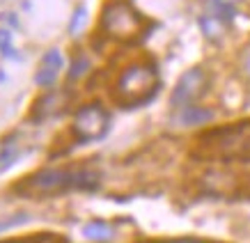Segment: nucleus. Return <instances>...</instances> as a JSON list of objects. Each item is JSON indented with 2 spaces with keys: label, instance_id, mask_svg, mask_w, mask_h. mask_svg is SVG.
<instances>
[{
  "label": "nucleus",
  "instance_id": "nucleus-1",
  "mask_svg": "<svg viewBox=\"0 0 250 243\" xmlns=\"http://www.w3.org/2000/svg\"><path fill=\"white\" fill-rule=\"evenodd\" d=\"M99 186V175L92 170H44L28 177L16 186L25 198H44L67 190H94Z\"/></svg>",
  "mask_w": 250,
  "mask_h": 243
},
{
  "label": "nucleus",
  "instance_id": "nucleus-2",
  "mask_svg": "<svg viewBox=\"0 0 250 243\" xmlns=\"http://www.w3.org/2000/svg\"><path fill=\"white\" fill-rule=\"evenodd\" d=\"M195 154L216 161L246 159L250 154V122H239L202 136Z\"/></svg>",
  "mask_w": 250,
  "mask_h": 243
},
{
  "label": "nucleus",
  "instance_id": "nucleus-3",
  "mask_svg": "<svg viewBox=\"0 0 250 243\" xmlns=\"http://www.w3.org/2000/svg\"><path fill=\"white\" fill-rule=\"evenodd\" d=\"M161 87V78L152 64H131L117 81L115 97L120 106L136 108L154 99V94Z\"/></svg>",
  "mask_w": 250,
  "mask_h": 243
},
{
  "label": "nucleus",
  "instance_id": "nucleus-4",
  "mask_svg": "<svg viewBox=\"0 0 250 243\" xmlns=\"http://www.w3.org/2000/svg\"><path fill=\"white\" fill-rule=\"evenodd\" d=\"M101 25H104L108 37L120 39V41H131V39L140 37L143 16L138 14L131 5L122 2V0H115V2H108L104 7Z\"/></svg>",
  "mask_w": 250,
  "mask_h": 243
},
{
  "label": "nucleus",
  "instance_id": "nucleus-5",
  "mask_svg": "<svg viewBox=\"0 0 250 243\" xmlns=\"http://www.w3.org/2000/svg\"><path fill=\"white\" fill-rule=\"evenodd\" d=\"M236 14L234 0H205V9L200 14V28L207 39L218 41L232 25Z\"/></svg>",
  "mask_w": 250,
  "mask_h": 243
},
{
  "label": "nucleus",
  "instance_id": "nucleus-6",
  "mask_svg": "<svg viewBox=\"0 0 250 243\" xmlns=\"http://www.w3.org/2000/svg\"><path fill=\"white\" fill-rule=\"evenodd\" d=\"M110 129V115L106 113V108H101L99 103H90L83 106L74 117V133L81 142H94L108 133Z\"/></svg>",
  "mask_w": 250,
  "mask_h": 243
},
{
  "label": "nucleus",
  "instance_id": "nucleus-7",
  "mask_svg": "<svg viewBox=\"0 0 250 243\" xmlns=\"http://www.w3.org/2000/svg\"><path fill=\"white\" fill-rule=\"evenodd\" d=\"M207 85H209V81H207L205 69H200V67L188 69L179 78V83H177V87L172 92V99H170L172 108L179 110V108L193 106V101H197L207 92Z\"/></svg>",
  "mask_w": 250,
  "mask_h": 243
},
{
  "label": "nucleus",
  "instance_id": "nucleus-8",
  "mask_svg": "<svg viewBox=\"0 0 250 243\" xmlns=\"http://www.w3.org/2000/svg\"><path fill=\"white\" fill-rule=\"evenodd\" d=\"M62 67H64L62 53L58 51V48H51V51L42 58V64H39V69H37V76H35L37 85H42V87H51V85L55 83V78H58V74H60Z\"/></svg>",
  "mask_w": 250,
  "mask_h": 243
},
{
  "label": "nucleus",
  "instance_id": "nucleus-9",
  "mask_svg": "<svg viewBox=\"0 0 250 243\" xmlns=\"http://www.w3.org/2000/svg\"><path fill=\"white\" fill-rule=\"evenodd\" d=\"M64 101V94H58V92H53V94H48V97H44V99H39L37 108H35V117H51V115L60 113L62 110V103Z\"/></svg>",
  "mask_w": 250,
  "mask_h": 243
},
{
  "label": "nucleus",
  "instance_id": "nucleus-10",
  "mask_svg": "<svg viewBox=\"0 0 250 243\" xmlns=\"http://www.w3.org/2000/svg\"><path fill=\"white\" fill-rule=\"evenodd\" d=\"M213 113L211 110H205V108L200 106H186V108H179V124L184 126H190V124H202V122L211 120Z\"/></svg>",
  "mask_w": 250,
  "mask_h": 243
},
{
  "label": "nucleus",
  "instance_id": "nucleus-11",
  "mask_svg": "<svg viewBox=\"0 0 250 243\" xmlns=\"http://www.w3.org/2000/svg\"><path fill=\"white\" fill-rule=\"evenodd\" d=\"M113 227L104 221H92L83 227V236L90 241H108V239H113Z\"/></svg>",
  "mask_w": 250,
  "mask_h": 243
},
{
  "label": "nucleus",
  "instance_id": "nucleus-12",
  "mask_svg": "<svg viewBox=\"0 0 250 243\" xmlns=\"http://www.w3.org/2000/svg\"><path fill=\"white\" fill-rule=\"evenodd\" d=\"M16 161H19V149H16L14 144H5L2 152H0V172L9 170Z\"/></svg>",
  "mask_w": 250,
  "mask_h": 243
},
{
  "label": "nucleus",
  "instance_id": "nucleus-13",
  "mask_svg": "<svg viewBox=\"0 0 250 243\" xmlns=\"http://www.w3.org/2000/svg\"><path fill=\"white\" fill-rule=\"evenodd\" d=\"M0 53L7 58H19V53L14 51V41H12V32L7 28H0Z\"/></svg>",
  "mask_w": 250,
  "mask_h": 243
},
{
  "label": "nucleus",
  "instance_id": "nucleus-14",
  "mask_svg": "<svg viewBox=\"0 0 250 243\" xmlns=\"http://www.w3.org/2000/svg\"><path fill=\"white\" fill-rule=\"evenodd\" d=\"M85 21H87V9L78 7L76 14H74V19H71V23H69V32H71V35H78V32L83 30Z\"/></svg>",
  "mask_w": 250,
  "mask_h": 243
},
{
  "label": "nucleus",
  "instance_id": "nucleus-15",
  "mask_svg": "<svg viewBox=\"0 0 250 243\" xmlns=\"http://www.w3.org/2000/svg\"><path fill=\"white\" fill-rule=\"evenodd\" d=\"M28 221V216L25 213H16L12 218H5V221H0V232L2 229H9V227H16V225H21V223Z\"/></svg>",
  "mask_w": 250,
  "mask_h": 243
},
{
  "label": "nucleus",
  "instance_id": "nucleus-16",
  "mask_svg": "<svg viewBox=\"0 0 250 243\" xmlns=\"http://www.w3.org/2000/svg\"><path fill=\"white\" fill-rule=\"evenodd\" d=\"M85 71H87V60H85V58H76V60H74V67L69 69V76L78 78L81 74H85Z\"/></svg>",
  "mask_w": 250,
  "mask_h": 243
},
{
  "label": "nucleus",
  "instance_id": "nucleus-17",
  "mask_svg": "<svg viewBox=\"0 0 250 243\" xmlns=\"http://www.w3.org/2000/svg\"><path fill=\"white\" fill-rule=\"evenodd\" d=\"M163 243H209L202 239H172V241H163Z\"/></svg>",
  "mask_w": 250,
  "mask_h": 243
},
{
  "label": "nucleus",
  "instance_id": "nucleus-18",
  "mask_svg": "<svg viewBox=\"0 0 250 243\" xmlns=\"http://www.w3.org/2000/svg\"><path fill=\"white\" fill-rule=\"evenodd\" d=\"M246 67H248V71H250V55H248V60H246Z\"/></svg>",
  "mask_w": 250,
  "mask_h": 243
}]
</instances>
